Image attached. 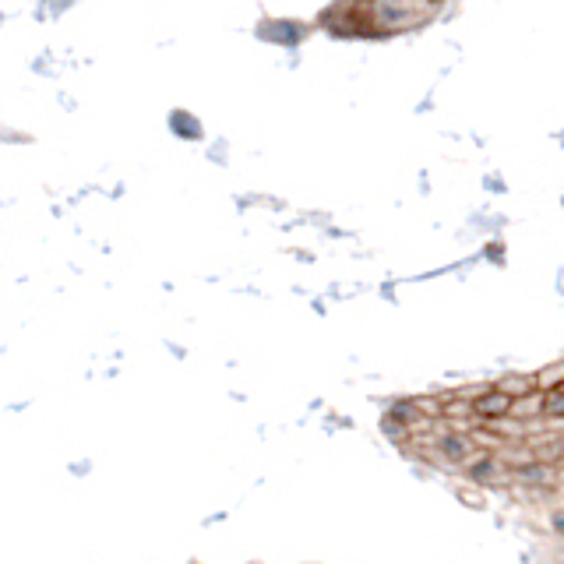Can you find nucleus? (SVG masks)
<instances>
[{
	"label": "nucleus",
	"mask_w": 564,
	"mask_h": 564,
	"mask_svg": "<svg viewBox=\"0 0 564 564\" xmlns=\"http://www.w3.org/2000/svg\"><path fill=\"white\" fill-rule=\"evenodd\" d=\"M511 405H516V395L501 392V388H494V392H480L473 399V416L480 420H498V416H511Z\"/></svg>",
	"instance_id": "nucleus-1"
},
{
	"label": "nucleus",
	"mask_w": 564,
	"mask_h": 564,
	"mask_svg": "<svg viewBox=\"0 0 564 564\" xmlns=\"http://www.w3.org/2000/svg\"><path fill=\"white\" fill-rule=\"evenodd\" d=\"M536 384L543 388V392H554L557 384H564V364H554V367H546L543 375H536Z\"/></svg>",
	"instance_id": "nucleus-3"
},
{
	"label": "nucleus",
	"mask_w": 564,
	"mask_h": 564,
	"mask_svg": "<svg viewBox=\"0 0 564 564\" xmlns=\"http://www.w3.org/2000/svg\"><path fill=\"white\" fill-rule=\"evenodd\" d=\"M498 388H501V392H508V395H525V392H533V388H540L536 384V375H525V378H501L498 381Z\"/></svg>",
	"instance_id": "nucleus-2"
}]
</instances>
